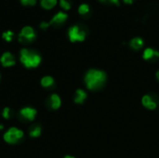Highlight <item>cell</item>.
Returning a JSON list of instances; mask_svg holds the SVG:
<instances>
[{
    "instance_id": "obj_7",
    "label": "cell",
    "mask_w": 159,
    "mask_h": 158,
    "mask_svg": "<svg viewBox=\"0 0 159 158\" xmlns=\"http://www.w3.org/2000/svg\"><path fill=\"white\" fill-rule=\"evenodd\" d=\"M0 61L4 67H9L13 66L15 64V59L14 56L10 52H5L0 59Z\"/></svg>"
},
{
    "instance_id": "obj_13",
    "label": "cell",
    "mask_w": 159,
    "mask_h": 158,
    "mask_svg": "<svg viewBox=\"0 0 159 158\" xmlns=\"http://www.w3.org/2000/svg\"><path fill=\"white\" fill-rule=\"evenodd\" d=\"M159 57V52L158 51H156L155 49H153V48H150V47H148V48H146L145 50H144V52H143V59L144 60H150V59H152L153 57Z\"/></svg>"
},
{
    "instance_id": "obj_14",
    "label": "cell",
    "mask_w": 159,
    "mask_h": 158,
    "mask_svg": "<svg viewBox=\"0 0 159 158\" xmlns=\"http://www.w3.org/2000/svg\"><path fill=\"white\" fill-rule=\"evenodd\" d=\"M86 98H87L86 92H85L84 90H82V89H77V90H76V96H75V103L81 104V103H83V102L86 100Z\"/></svg>"
},
{
    "instance_id": "obj_21",
    "label": "cell",
    "mask_w": 159,
    "mask_h": 158,
    "mask_svg": "<svg viewBox=\"0 0 159 158\" xmlns=\"http://www.w3.org/2000/svg\"><path fill=\"white\" fill-rule=\"evenodd\" d=\"M20 1L24 6H34L36 3V0H20Z\"/></svg>"
},
{
    "instance_id": "obj_16",
    "label": "cell",
    "mask_w": 159,
    "mask_h": 158,
    "mask_svg": "<svg viewBox=\"0 0 159 158\" xmlns=\"http://www.w3.org/2000/svg\"><path fill=\"white\" fill-rule=\"evenodd\" d=\"M89 11H90V7H89V6L88 4H86V3L81 4V5L78 7V13H79L80 15L85 16V15L89 14Z\"/></svg>"
},
{
    "instance_id": "obj_8",
    "label": "cell",
    "mask_w": 159,
    "mask_h": 158,
    "mask_svg": "<svg viewBox=\"0 0 159 158\" xmlns=\"http://www.w3.org/2000/svg\"><path fill=\"white\" fill-rule=\"evenodd\" d=\"M20 115L24 119L33 121L34 119L35 115H36V110L34 109V108H31V107H25V108H23V109L20 110Z\"/></svg>"
},
{
    "instance_id": "obj_20",
    "label": "cell",
    "mask_w": 159,
    "mask_h": 158,
    "mask_svg": "<svg viewBox=\"0 0 159 158\" xmlns=\"http://www.w3.org/2000/svg\"><path fill=\"white\" fill-rule=\"evenodd\" d=\"M11 116V111L9 108H5L4 111H3V117L6 118V119H9Z\"/></svg>"
},
{
    "instance_id": "obj_18",
    "label": "cell",
    "mask_w": 159,
    "mask_h": 158,
    "mask_svg": "<svg viewBox=\"0 0 159 158\" xmlns=\"http://www.w3.org/2000/svg\"><path fill=\"white\" fill-rule=\"evenodd\" d=\"M14 36V33L12 31H7V32H4L3 34H2V37L7 41V42H10L12 40Z\"/></svg>"
},
{
    "instance_id": "obj_12",
    "label": "cell",
    "mask_w": 159,
    "mask_h": 158,
    "mask_svg": "<svg viewBox=\"0 0 159 158\" xmlns=\"http://www.w3.org/2000/svg\"><path fill=\"white\" fill-rule=\"evenodd\" d=\"M58 3V0H41L40 5L45 9H51L53 8Z\"/></svg>"
},
{
    "instance_id": "obj_4",
    "label": "cell",
    "mask_w": 159,
    "mask_h": 158,
    "mask_svg": "<svg viewBox=\"0 0 159 158\" xmlns=\"http://www.w3.org/2000/svg\"><path fill=\"white\" fill-rule=\"evenodd\" d=\"M68 36L71 42H82L86 38V32L78 25H73L68 30Z\"/></svg>"
},
{
    "instance_id": "obj_24",
    "label": "cell",
    "mask_w": 159,
    "mask_h": 158,
    "mask_svg": "<svg viewBox=\"0 0 159 158\" xmlns=\"http://www.w3.org/2000/svg\"><path fill=\"white\" fill-rule=\"evenodd\" d=\"M157 79L159 80V71L157 73Z\"/></svg>"
},
{
    "instance_id": "obj_11",
    "label": "cell",
    "mask_w": 159,
    "mask_h": 158,
    "mask_svg": "<svg viewBox=\"0 0 159 158\" xmlns=\"http://www.w3.org/2000/svg\"><path fill=\"white\" fill-rule=\"evenodd\" d=\"M143 46V40L141 38V37H134L133 39H131L130 41V47L133 48V49H140L142 48Z\"/></svg>"
},
{
    "instance_id": "obj_22",
    "label": "cell",
    "mask_w": 159,
    "mask_h": 158,
    "mask_svg": "<svg viewBox=\"0 0 159 158\" xmlns=\"http://www.w3.org/2000/svg\"><path fill=\"white\" fill-rule=\"evenodd\" d=\"M102 2L111 3V4H115V5H119V0H102Z\"/></svg>"
},
{
    "instance_id": "obj_9",
    "label": "cell",
    "mask_w": 159,
    "mask_h": 158,
    "mask_svg": "<svg viewBox=\"0 0 159 158\" xmlns=\"http://www.w3.org/2000/svg\"><path fill=\"white\" fill-rule=\"evenodd\" d=\"M142 102H143V105L144 107H146V108H148V109H150V110H154V109L157 108V103H156V102L151 99V97L148 96V95L143 96V100H142Z\"/></svg>"
},
{
    "instance_id": "obj_10",
    "label": "cell",
    "mask_w": 159,
    "mask_h": 158,
    "mask_svg": "<svg viewBox=\"0 0 159 158\" xmlns=\"http://www.w3.org/2000/svg\"><path fill=\"white\" fill-rule=\"evenodd\" d=\"M49 101H50V106L52 109L56 110L59 109L61 106V99L57 94H52L49 97Z\"/></svg>"
},
{
    "instance_id": "obj_5",
    "label": "cell",
    "mask_w": 159,
    "mask_h": 158,
    "mask_svg": "<svg viewBox=\"0 0 159 158\" xmlns=\"http://www.w3.org/2000/svg\"><path fill=\"white\" fill-rule=\"evenodd\" d=\"M36 37V34L32 26H24L19 34V41L21 43H31Z\"/></svg>"
},
{
    "instance_id": "obj_25",
    "label": "cell",
    "mask_w": 159,
    "mask_h": 158,
    "mask_svg": "<svg viewBox=\"0 0 159 158\" xmlns=\"http://www.w3.org/2000/svg\"><path fill=\"white\" fill-rule=\"evenodd\" d=\"M64 158H75V157H73V156H65Z\"/></svg>"
},
{
    "instance_id": "obj_3",
    "label": "cell",
    "mask_w": 159,
    "mask_h": 158,
    "mask_svg": "<svg viewBox=\"0 0 159 158\" xmlns=\"http://www.w3.org/2000/svg\"><path fill=\"white\" fill-rule=\"evenodd\" d=\"M67 18H68L67 13H65L63 11H59L58 13H56L52 17V19L48 22L42 21L40 23V28L41 29H47L50 25H60V24H62L64 21H66Z\"/></svg>"
},
{
    "instance_id": "obj_26",
    "label": "cell",
    "mask_w": 159,
    "mask_h": 158,
    "mask_svg": "<svg viewBox=\"0 0 159 158\" xmlns=\"http://www.w3.org/2000/svg\"><path fill=\"white\" fill-rule=\"evenodd\" d=\"M3 128H4L3 125H0V129H3Z\"/></svg>"
},
{
    "instance_id": "obj_15",
    "label": "cell",
    "mask_w": 159,
    "mask_h": 158,
    "mask_svg": "<svg viewBox=\"0 0 159 158\" xmlns=\"http://www.w3.org/2000/svg\"><path fill=\"white\" fill-rule=\"evenodd\" d=\"M54 84V80L51 76H45L41 79V85L44 88H49Z\"/></svg>"
},
{
    "instance_id": "obj_19",
    "label": "cell",
    "mask_w": 159,
    "mask_h": 158,
    "mask_svg": "<svg viewBox=\"0 0 159 158\" xmlns=\"http://www.w3.org/2000/svg\"><path fill=\"white\" fill-rule=\"evenodd\" d=\"M60 6L64 10H69L71 8V3L69 0H60Z\"/></svg>"
},
{
    "instance_id": "obj_23",
    "label": "cell",
    "mask_w": 159,
    "mask_h": 158,
    "mask_svg": "<svg viewBox=\"0 0 159 158\" xmlns=\"http://www.w3.org/2000/svg\"><path fill=\"white\" fill-rule=\"evenodd\" d=\"M124 1V3H126V4H132L133 2H134V0H123Z\"/></svg>"
},
{
    "instance_id": "obj_6",
    "label": "cell",
    "mask_w": 159,
    "mask_h": 158,
    "mask_svg": "<svg viewBox=\"0 0 159 158\" xmlns=\"http://www.w3.org/2000/svg\"><path fill=\"white\" fill-rule=\"evenodd\" d=\"M23 137V132L17 128H10L4 135V140L8 143H16Z\"/></svg>"
},
{
    "instance_id": "obj_17",
    "label": "cell",
    "mask_w": 159,
    "mask_h": 158,
    "mask_svg": "<svg viewBox=\"0 0 159 158\" xmlns=\"http://www.w3.org/2000/svg\"><path fill=\"white\" fill-rule=\"evenodd\" d=\"M41 134V128L39 126H34L32 127V129H30V136L33 137V138H36V137H39Z\"/></svg>"
},
{
    "instance_id": "obj_2",
    "label": "cell",
    "mask_w": 159,
    "mask_h": 158,
    "mask_svg": "<svg viewBox=\"0 0 159 158\" xmlns=\"http://www.w3.org/2000/svg\"><path fill=\"white\" fill-rule=\"evenodd\" d=\"M20 61L27 68H34L41 62V57L33 50L22 48L20 50Z\"/></svg>"
},
{
    "instance_id": "obj_1",
    "label": "cell",
    "mask_w": 159,
    "mask_h": 158,
    "mask_svg": "<svg viewBox=\"0 0 159 158\" xmlns=\"http://www.w3.org/2000/svg\"><path fill=\"white\" fill-rule=\"evenodd\" d=\"M105 79H106L105 73L95 69L89 70L85 76L86 85L89 89H96L101 88L103 85Z\"/></svg>"
}]
</instances>
